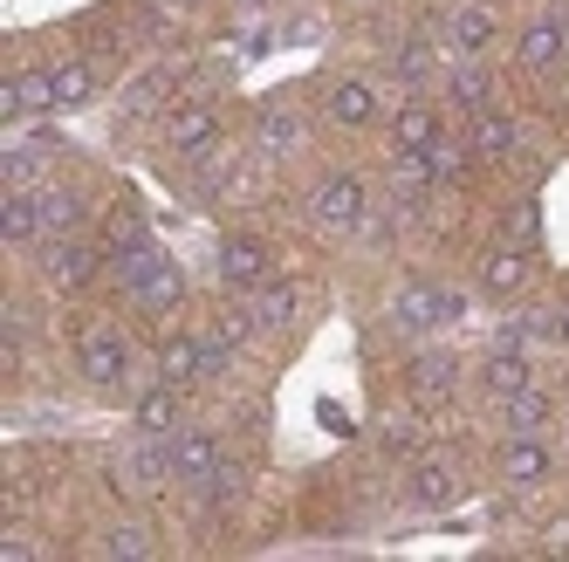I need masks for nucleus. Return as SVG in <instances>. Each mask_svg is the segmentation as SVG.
Segmentation results:
<instances>
[{"instance_id": "nucleus-30", "label": "nucleus", "mask_w": 569, "mask_h": 562, "mask_svg": "<svg viewBox=\"0 0 569 562\" xmlns=\"http://www.w3.org/2000/svg\"><path fill=\"white\" fill-rule=\"evenodd\" d=\"M426 158H432V179H439V185H460V179L480 165V158H473V144H467V124H460V131L446 124V131L426 144Z\"/></svg>"}, {"instance_id": "nucleus-33", "label": "nucleus", "mask_w": 569, "mask_h": 562, "mask_svg": "<svg viewBox=\"0 0 569 562\" xmlns=\"http://www.w3.org/2000/svg\"><path fill=\"white\" fill-rule=\"evenodd\" d=\"M97 555H110V562H144V555H158V535L144 529V521H117V529L97 535Z\"/></svg>"}, {"instance_id": "nucleus-18", "label": "nucleus", "mask_w": 569, "mask_h": 562, "mask_svg": "<svg viewBox=\"0 0 569 562\" xmlns=\"http://www.w3.org/2000/svg\"><path fill=\"white\" fill-rule=\"evenodd\" d=\"M528 274H536V261H528V248H515V240H501V248H487L480 254V295H495V302H515L528 289Z\"/></svg>"}, {"instance_id": "nucleus-27", "label": "nucleus", "mask_w": 569, "mask_h": 562, "mask_svg": "<svg viewBox=\"0 0 569 562\" xmlns=\"http://www.w3.org/2000/svg\"><path fill=\"white\" fill-rule=\"evenodd\" d=\"M0 233H8V248H42V240H49L42 199H34V192H8V199H0Z\"/></svg>"}, {"instance_id": "nucleus-34", "label": "nucleus", "mask_w": 569, "mask_h": 562, "mask_svg": "<svg viewBox=\"0 0 569 562\" xmlns=\"http://www.w3.org/2000/svg\"><path fill=\"white\" fill-rule=\"evenodd\" d=\"M138 248H151L144 213H138V207H117V213L103 220V254H110V261H124V254H138Z\"/></svg>"}, {"instance_id": "nucleus-41", "label": "nucleus", "mask_w": 569, "mask_h": 562, "mask_svg": "<svg viewBox=\"0 0 569 562\" xmlns=\"http://www.w3.org/2000/svg\"><path fill=\"white\" fill-rule=\"evenodd\" d=\"M562 103H569V76H562Z\"/></svg>"}, {"instance_id": "nucleus-23", "label": "nucleus", "mask_w": 569, "mask_h": 562, "mask_svg": "<svg viewBox=\"0 0 569 562\" xmlns=\"http://www.w3.org/2000/svg\"><path fill=\"white\" fill-rule=\"evenodd\" d=\"M227 460V446L207 432V425H186V432H172V480L179 488H192V480H207L213 466Z\"/></svg>"}, {"instance_id": "nucleus-25", "label": "nucleus", "mask_w": 569, "mask_h": 562, "mask_svg": "<svg viewBox=\"0 0 569 562\" xmlns=\"http://www.w3.org/2000/svg\"><path fill=\"white\" fill-rule=\"evenodd\" d=\"M49 76H56V110H83V103H97V90H103V62H97V56L49 62Z\"/></svg>"}, {"instance_id": "nucleus-10", "label": "nucleus", "mask_w": 569, "mask_h": 562, "mask_svg": "<svg viewBox=\"0 0 569 562\" xmlns=\"http://www.w3.org/2000/svg\"><path fill=\"white\" fill-rule=\"evenodd\" d=\"M213 268H220V281H227L233 295H248V289H261V281L274 274V254H268L261 233H227L220 248H213Z\"/></svg>"}, {"instance_id": "nucleus-9", "label": "nucleus", "mask_w": 569, "mask_h": 562, "mask_svg": "<svg viewBox=\"0 0 569 562\" xmlns=\"http://www.w3.org/2000/svg\"><path fill=\"white\" fill-rule=\"evenodd\" d=\"M117 488L124 494H166V488H179L172 480V439H151V432H138V446L117 460Z\"/></svg>"}, {"instance_id": "nucleus-6", "label": "nucleus", "mask_w": 569, "mask_h": 562, "mask_svg": "<svg viewBox=\"0 0 569 562\" xmlns=\"http://www.w3.org/2000/svg\"><path fill=\"white\" fill-rule=\"evenodd\" d=\"M158 144H166L172 158H199L220 144V103L192 97V103H172L166 117H158Z\"/></svg>"}, {"instance_id": "nucleus-11", "label": "nucleus", "mask_w": 569, "mask_h": 562, "mask_svg": "<svg viewBox=\"0 0 569 562\" xmlns=\"http://www.w3.org/2000/svg\"><path fill=\"white\" fill-rule=\"evenodd\" d=\"M495 473L508 488H542L556 473V453H549V432H508L495 446Z\"/></svg>"}, {"instance_id": "nucleus-36", "label": "nucleus", "mask_w": 569, "mask_h": 562, "mask_svg": "<svg viewBox=\"0 0 569 562\" xmlns=\"http://www.w3.org/2000/svg\"><path fill=\"white\" fill-rule=\"evenodd\" d=\"M240 488H248V480H240V466H233V460H220L207 480H192L186 494H192L199 508H233V501H240Z\"/></svg>"}, {"instance_id": "nucleus-32", "label": "nucleus", "mask_w": 569, "mask_h": 562, "mask_svg": "<svg viewBox=\"0 0 569 562\" xmlns=\"http://www.w3.org/2000/svg\"><path fill=\"white\" fill-rule=\"evenodd\" d=\"M34 199H42V227L49 233H83V220H90V207H83V192L76 185H34Z\"/></svg>"}, {"instance_id": "nucleus-17", "label": "nucleus", "mask_w": 569, "mask_h": 562, "mask_svg": "<svg viewBox=\"0 0 569 562\" xmlns=\"http://www.w3.org/2000/svg\"><path fill=\"white\" fill-rule=\"evenodd\" d=\"M467 144H473L480 165H508V158L521 151V124H515L501 103H487V110H473V117H467Z\"/></svg>"}, {"instance_id": "nucleus-8", "label": "nucleus", "mask_w": 569, "mask_h": 562, "mask_svg": "<svg viewBox=\"0 0 569 562\" xmlns=\"http://www.w3.org/2000/svg\"><path fill=\"white\" fill-rule=\"evenodd\" d=\"M562 62H569V14L549 8V14H536V21H521V34H515V69H521V76H549V69H562Z\"/></svg>"}, {"instance_id": "nucleus-21", "label": "nucleus", "mask_w": 569, "mask_h": 562, "mask_svg": "<svg viewBox=\"0 0 569 562\" xmlns=\"http://www.w3.org/2000/svg\"><path fill=\"white\" fill-rule=\"evenodd\" d=\"M521 384H536V364H528V350H521V343H508V337H501L495 350L480 357V391L501 405V398H515Z\"/></svg>"}, {"instance_id": "nucleus-38", "label": "nucleus", "mask_w": 569, "mask_h": 562, "mask_svg": "<svg viewBox=\"0 0 569 562\" xmlns=\"http://www.w3.org/2000/svg\"><path fill=\"white\" fill-rule=\"evenodd\" d=\"M34 555H42V549H34L28 535H14V529L0 535V562H34Z\"/></svg>"}, {"instance_id": "nucleus-42", "label": "nucleus", "mask_w": 569, "mask_h": 562, "mask_svg": "<svg viewBox=\"0 0 569 562\" xmlns=\"http://www.w3.org/2000/svg\"><path fill=\"white\" fill-rule=\"evenodd\" d=\"M240 8H261V0H240Z\"/></svg>"}, {"instance_id": "nucleus-13", "label": "nucleus", "mask_w": 569, "mask_h": 562, "mask_svg": "<svg viewBox=\"0 0 569 562\" xmlns=\"http://www.w3.org/2000/svg\"><path fill=\"white\" fill-rule=\"evenodd\" d=\"M28 117H56V76L49 69H14L0 83V124L21 131Z\"/></svg>"}, {"instance_id": "nucleus-28", "label": "nucleus", "mask_w": 569, "mask_h": 562, "mask_svg": "<svg viewBox=\"0 0 569 562\" xmlns=\"http://www.w3.org/2000/svg\"><path fill=\"white\" fill-rule=\"evenodd\" d=\"M248 302H254V323L261 330H289L296 323V315H302V289H296V281H261V289H248Z\"/></svg>"}, {"instance_id": "nucleus-24", "label": "nucleus", "mask_w": 569, "mask_h": 562, "mask_svg": "<svg viewBox=\"0 0 569 562\" xmlns=\"http://www.w3.org/2000/svg\"><path fill=\"white\" fill-rule=\"evenodd\" d=\"M439 131H446V117H439V103H426V97H405V103L391 110V151H426Z\"/></svg>"}, {"instance_id": "nucleus-1", "label": "nucleus", "mask_w": 569, "mask_h": 562, "mask_svg": "<svg viewBox=\"0 0 569 562\" xmlns=\"http://www.w3.org/2000/svg\"><path fill=\"white\" fill-rule=\"evenodd\" d=\"M110 281L124 289V302L138 309V315H172L179 302H186V268L158 248H138V254H124V261H110Z\"/></svg>"}, {"instance_id": "nucleus-14", "label": "nucleus", "mask_w": 569, "mask_h": 562, "mask_svg": "<svg viewBox=\"0 0 569 562\" xmlns=\"http://www.w3.org/2000/svg\"><path fill=\"white\" fill-rule=\"evenodd\" d=\"M56 131H34V138H8V151H0V179H8V192H34L49 185V165H56Z\"/></svg>"}, {"instance_id": "nucleus-19", "label": "nucleus", "mask_w": 569, "mask_h": 562, "mask_svg": "<svg viewBox=\"0 0 569 562\" xmlns=\"http://www.w3.org/2000/svg\"><path fill=\"white\" fill-rule=\"evenodd\" d=\"M131 425H138V432H151V439H172V432H186V384H166V378H158L151 391H138Z\"/></svg>"}, {"instance_id": "nucleus-15", "label": "nucleus", "mask_w": 569, "mask_h": 562, "mask_svg": "<svg viewBox=\"0 0 569 562\" xmlns=\"http://www.w3.org/2000/svg\"><path fill=\"white\" fill-rule=\"evenodd\" d=\"M460 460L453 453H419L412 460V480H405V494H412V508H453L460 501Z\"/></svg>"}, {"instance_id": "nucleus-20", "label": "nucleus", "mask_w": 569, "mask_h": 562, "mask_svg": "<svg viewBox=\"0 0 569 562\" xmlns=\"http://www.w3.org/2000/svg\"><path fill=\"white\" fill-rule=\"evenodd\" d=\"M439 34H405V42L391 49V76H398V90H412V97H426L432 83H439Z\"/></svg>"}, {"instance_id": "nucleus-37", "label": "nucleus", "mask_w": 569, "mask_h": 562, "mask_svg": "<svg viewBox=\"0 0 569 562\" xmlns=\"http://www.w3.org/2000/svg\"><path fill=\"white\" fill-rule=\"evenodd\" d=\"M501 240H515V248H536V240H542V207H536V199H515V207H508Z\"/></svg>"}, {"instance_id": "nucleus-40", "label": "nucleus", "mask_w": 569, "mask_h": 562, "mask_svg": "<svg viewBox=\"0 0 569 562\" xmlns=\"http://www.w3.org/2000/svg\"><path fill=\"white\" fill-rule=\"evenodd\" d=\"M562 343H569V302H562Z\"/></svg>"}, {"instance_id": "nucleus-5", "label": "nucleus", "mask_w": 569, "mask_h": 562, "mask_svg": "<svg viewBox=\"0 0 569 562\" xmlns=\"http://www.w3.org/2000/svg\"><path fill=\"white\" fill-rule=\"evenodd\" d=\"M363 213H371V192H363L357 172H322V179L309 185V227H316V233L343 240V233L363 227Z\"/></svg>"}, {"instance_id": "nucleus-29", "label": "nucleus", "mask_w": 569, "mask_h": 562, "mask_svg": "<svg viewBox=\"0 0 569 562\" xmlns=\"http://www.w3.org/2000/svg\"><path fill=\"white\" fill-rule=\"evenodd\" d=\"M158 378L192 391L199 378H207V343H199V337H166V343H158Z\"/></svg>"}, {"instance_id": "nucleus-3", "label": "nucleus", "mask_w": 569, "mask_h": 562, "mask_svg": "<svg viewBox=\"0 0 569 562\" xmlns=\"http://www.w3.org/2000/svg\"><path fill=\"white\" fill-rule=\"evenodd\" d=\"M460 315H467V295L446 289V281H405L398 302H391V323L405 337H439V330H453Z\"/></svg>"}, {"instance_id": "nucleus-16", "label": "nucleus", "mask_w": 569, "mask_h": 562, "mask_svg": "<svg viewBox=\"0 0 569 562\" xmlns=\"http://www.w3.org/2000/svg\"><path fill=\"white\" fill-rule=\"evenodd\" d=\"M378 110H385V103H378V90L363 83V76H337V83L322 90V117H330L337 131H371Z\"/></svg>"}, {"instance_id": "nucleus-26", "label": "nucleus", "mask_w": 569, "mask_h": 562, "mask_svg": "<svg viewBox=\"0 0 569 562\" xmlns=\"http://www.w3.org/2000/svg\"><path fill=\"white\" fill-rule=\"evenodd\" d=\"M254 151H268L274 165H281V158H296V151H302V117H296L289 103H268V110L254 117Z\"/></svg>"}, {"instance_id": "nucleus-4", "label": "nucleus", "mask_w": 569, "mask_h": 562, "mask_svg": "<svg viewBox=\"0 0 569 562\" xmlns=\"http://www.w3.org/2000/svg\"><path fill=\"white\" fill-rule=\"evenodd\" d=\"M103 268H110V254H103V240H90V233H49L42 240V281L56 295H83Z\"/></svg>"}, {"instance_id": "nucleus-22", "label": "nucleus", "mask_w": 569, "mask_h": 562, "mask_svg": "<svg viewBox=\"0 0 569 562\" xmlns=\"http://www.w3.org/2000/svg\"><path fill=\"white\" fill-rule=\"evenodd\" d=\"M446 103L460 117L495 103V69H487V56H453V69H446Z\"/></svg>"}, {"instance_id": "nucleus-35", "label": "nucleus", "mask_w": 569, "mask_h": 562, "mask_svg": "<svg viewBox=\"0 0 569 562\" xmlns=\"http://www.w3.org/2000/svg\"><path fill=\"white\" fill-rule=\"evenodd\" d=\"M172 90H179V76H172V69H151V76H138V83L124 90V117H151V110H172Z\"/></svg>"}, {"instance_id": "nucleus-43", "label": "nucleus", "mask_w": 569, "mask_h": 562, "mask_svg": "<svg viewBox=\"0 0 569 562\" xmlns=\"http://www.w3.org/2000/svg\"><path fill=\"white\" fill-rule=\"evenodd\" d=\"M350 8H371V0H350Z\"/></svg>"}, {"instance_id": "nucleus-31", "label": "nucleus", "mask_w": 569, "mask_h": 562, "mask_svg": "<svg viewBox=\"0 0 569 562\" xmlns=\"http://www.w3.org/2000/svg\"><path fill=\"white\" fill-rule=\"evenodd\" d=\"M549 419H556V398L542 384H521L515 398H501V425L508 432H549Z\"/></svg>"}, {"instance_id": "nucleus-2", "label": "nucleus", "mask_w": 569, "mask_h": 562, "mask_svg": "<svg viewBox=\"0 0 569 562\" xmlns=\"http://www.w3.org/2000/svg\"><path fill=\"white\" fill-rule=\"evenodd\" d=\"M76 371H83V384H97V391L124 384L131 378V337H124V323L97 315V323L76 330Z\"/></svg>"}, {"instance_id": "nucleus-7", "label": "nucleus", "mask_w": 569, "mask_h": 562, "mask_svg": "<svg viewBox=\"0 0 569 562\" xmlns=\"http://www.w3.org/2000/svg\"><path fill=\"white\" fill-rule=\"evenodd\" d=\"M432 34H439L446 56H487V49L501 42V14L487 8V0H460V8H446L432 21Z\"/></svg>"}, {"instance_id": "nucleus-39", "label": "nucleus", "mask_w": 569, "mask_h": 562, "mask_svg": "<svg viewBox=\"0 0 569 562\" xmlns=\"http://www.w3.org/2000/svg\"><path fill=\"white\" fill-rule=\"evenodd\" d=\"M158 8H199V0H158Z\"/></svg>"}, {"instance_id": "nucleus-12", "label": "nucleus", "mask_w": 569, "mask_h": 562, "mask_svg": "<svg viewBox=\"0 0 569 562\" xmlns=\"http://www.w3.org/2000/svg\"><path fill=\"white\" fill-rule=\"evenodd\" d=\"M405 391H412L419 412L453 405V391H460V357H453V350H419L412 364H405Z\"/></svg>"}]
</instances>
